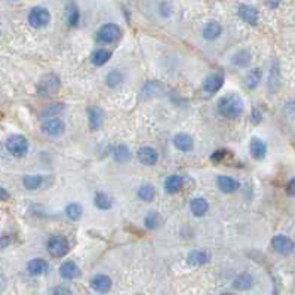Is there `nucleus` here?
Listing matches in <instances>:
<instances>
[{"label": "nucleus", "instance_id": "7", "mask_svg": "<svg viewBox=\"0 0 295 295\" xmlns=\"http://www.w3.org/2000/svg\"><path fill=\"white\" fill-rule=\"evenodd\" d=\"M66 126L64 122L58 117H52V119H47L43 125H42V131L51 136H60L64 132Z\"/></svg>", "mask_w": 295, "mask_h": 295}, {"label": "nucleus", "instance_id": "37", "mask_svg": "<svg viewBox=\"0 0 295 295\" xmlns=\"http://www.w3.org/2000/svg\"><path fill=\"white\" fill-rule=\"evenodd\" d=\"M251 120H252V123H255V125L260 123V122H261V113H260L258 110H254V112H252V119H251Z\"/></svg>", "mask_w": 295, "mask_h": 295}, {"label": "nucleus", "instance_id": "28", "mask_svg": "<svg viewBox=\"0 0 295 295\" xmlns=\"http://www.w3.org/2000/svg\"><path fill=\"white\" fill-rule=\"evenodd\" d=\"M66 212H67V217H68L70 220L77 221V220H80L83 209H82V206H80L79 204H70V205L67 206Z\"/></svg>", "mask_w": 295, "mask_h": 295}, {"label": "nucleus", "instance_id": "39", "mask_svg": "<svg viewBox=\"0 0 295 295\" xmlns=\"http://www.w3.org/2000/svg\"><path fill=\"white\" fill-rule=\"evenodd\" d=\"M8 199H9V193L5 188L0 187V201H8Z\"/></svg>", "mask_w": 295, "mask_h": 295}, {"label": "nucleus", "instance_id": "12", "mask_svg": "<svg viewBox=\"0 0 295 295\" xmlns=\"http://www.w3.org/2000/svg\"><path fill=\"white\" fill-rule=\"evenodd\" d=\"M250 152H251V156L255 159V160H261L266 158L267 155V145L264 141H261L260 138H254L250 144Z\"/></svg>", "mask_w": 295, "mask_h": 295}, {"label": "nucleus", "instance_id": "5", "mask_svg": "<svg viewBox=\"0 0 295 295\" xmlns=\"http://www.w3.org/2000/svg\"><path fill=\"white\" fill-rule=\"evenodd\" d=\"M51 21V14L46 8H33L28 14V23L34 28H40L49 24Z\"/></svg>", "mask_w": 295, "mask_h": 295}, {"label": "nucleus", "instance_id": "36", "mask_svg": "<svg viewBox=\"0 0 295 295\" xmlns=\"http://www.w3.org/2000/svg\"><path fill=\"white\" fill-rule=\"evenodd\" d=\"M286 190H288V194H291V196H295V177L288 182V187H286Z\"/></svg>", "mask_w": 295, "mask_h": 295}, {"label": "nucleus", "instance_id": "17", "mask_svg": "<svg viewBox=\"0 0 295 295\" xmlns=\"http://www.w3.org/2000/svg\"><path fill=\"white\" fill-rule=\"evenodd\" d=\"M60 274H61V277H64L67 280L77 279L80 276V269L73 261H67L60 267Z\"/></svg>", "mask_w": 295, "mask_h": 295}, {"label": "nucleus", "instance_id": "20", "mask_svg": "<svg viewBox=\"0 0 295 295\" xmlns=\"http://www.w3.org/2000/svg\"><path fill=\"white\" fill-rule=\"evenodd\" d=\"M187 261L191 266H202L209 261V255L204 251H191L187 257Z\"/></svg>", "mask_w": 295, "mask_h": 295}, {"label": "nucleus", "instance_id": "11", "mask_svg": "<svg viewBox=\"0 0 295 295\" xmlns=\"http://www.w3.org/2000/svg\"><path fill=\"white\" fill-rule=\"evenodd\" d=\"M158 152L152 147H141L138 150V159L142 165H147V166H153L156 165L158 162Z\"/></svg>", "mask_w": 295, "mask_h": 295}, {"label": "nucleus", "instance_id": "23", "mask_svg": "<svg viewBox=\"0 0 295 295\" xmlns=\"http://www.w3.org/2000/svg\"><path fill=\"white\" fill-rule=\"evenodd\" d=\"M138 198L144 202H152L156 198V190L149 184H144L138 188Z\"/></svg>", "mask_w": 295, "mask_h": 295}, {"label": "nucleus", "instance_id": "3", "mask_svg": "<svg viewBox=\"0 0 295 295\" xmlns=\"http://www.w3.org/2000/svg\"><path fill=\"white\" fill-rule=\"evenodd\" d=\"M47 251L52 257L61 258L68 252V242L63 236H52L47 240Z\"/></svg>", "mask_w": 295, "mask_h": 295}, {"label": "nucleus", "instance_id": "31", "mask_svg": "<svg viewBox=\"0 0 295 295\" xmlns=\"http://www.w3.org/2000/svg\"><path fill=\"white\" fill-rule=\"evenodd\" d=\"M250 61H251V55H250L248 52H245V51H240V52H237V54L233 57V63H234L236 66H239V67L248 66Z\"/></svg>", "mask_w": 295, "mask_h": 295}, {"label": "nucleus", "instance_id": "21", "mask_svg": "<svg viewBox=\"0 0 295 295\" xmlns=\"http://www.w3.org/2000/svg\"><path fill=\"white\" fill-rule=\"evenodd\" d=\"M221 31H223L221 25L218 23H215V21H211L204 28V37L206 40H215L221 34Z\"/></svg>", "mask_w": 295, "mask_h": 295}, {"label": "nucleus", "instance_id": "38", "mask_svg": "<svg viewBox=\"0 0 295 295\" xmlns=\"http://www.w3.org/2000/svg\"><path fill=\"white\" fill-rule=\"evenodd\" d=\"M224 153H226V152H221V150L215 152V153L212 155V160H214V162H218V160H221V159L224 158Z\"/></svg>", "mask_w": 295, "mask_h": 295}, {"label": "nucleus", "instance_id": "19", "mask_svg": "<svg viewBox=\"0 0 295 295\" xmlns=\"http://www.w3.org/2000/svg\"><path fill=\"white\" fill-rule=\"evenodd\" d=\"M190 209H191V212H193L196 217H204V215L208 212L209 205H208V202H206L205 199L198 198V199H193V201H191Z\"/></svg>", "mask_w": 295, "mask_h": 295}, {"label": "nucleus", "instance_id": "35", "mask_svg": "<svg viewBox=\"0 0 295 295\" xmlns=\"http://www.w3.org/2000/svg\"><path fill=\"white\" fill-rule=\"evenodd\" d=\"M52 295H71V291L67 286H57L52 289Z\"/></svg>", "mask_w": 295, "mask_h": 295}, {"label": "nucleus", "instance_id": "42", "mask_svg": "<svg viewBox=\"0 0 295 295\" xmlns=\"http://www.w3.org/2000/svg\"><path fill=\"white\" fill-rule=\"evenodd\" d=\"M139 295H142V294H139Z\"/></svg>", "mask_w": 295, "mask_h": 295}, {"label": "nucleus", "instance_id": "9", "mask_svg": "<svg viewBox=\"0 0 295 295\" xmlns=\"http://www.w3.org/2000/svg\"><path fill=\"white\" fill-rule=\"evenodd\" d=\"M88 120H89L91 129H93V131L100 129L101 125H103V122H104V113H103V110L100 107H96V106L89 107L88 109Z\"/></svg>", "mask_w": 295, "mask_h": 295}, {"label": "nucleus", "instance_id": "18", "mask_svg": "<svg viewBox=\"0 0 295 295\" xmlns=\"http://www.w3.org/2000/svg\"><path fill=\"white\" fill-rule=\"evenodd\" d=\"M27 270L33 276H40L47 272V263L42 258H34L27 264Z\"/></svg>", "mask_w": 295, "mask_h": 295}, {"label": "nucleus", "instance_id": "32", "mask_svg": "<svg viewBox=\"0 0 295 295\" xmlns=\"http://www.w3.org/2000/svg\"><path fill=\"white\" fill-rule=\"evenodd\" d=\"M260 80H261V71H260L258 68H255V70H252V71L248 74V77H247V86H248L250 89H254V88L260 83Z\"/></svg>", "mask_w": 295, "mask_h": 295}, {"label": "nucleus", "instance_id": "16", "mask_svg": "<svg viewBox=\"0 0 295 295\" xmlns=\"http://www.w3.org/2000/svg\"><path fill=\"white\" fill-rule=\"evenodd\" d=\"M217 184H218L220 190L224 191V193H234L239 188L237 180H234L231 177H227V175H220L218 180H217Z\"/></svg>", "mask_w": 295, "mask_h": 295}, {"label": "nucleus", "instance_id": "27", "mask_svg": "<svg viewBox=\"0 0 295 295\" xmlns=\"http://www.w3.org/2000/svg\"><path fill=\"white\" fill-rule=\"evenodd\" d=\"M23 182H24V187H25V188H28V190H36V188H39V187L42 185L43 178H42L40 175H25L24 180H23Z\"/></svg>", "mask_w": 295, "mask_h": 295}, {"label": "nucleus", "instance_id": "25", "mask_svg": "<svg viewBox=\"0 0 295 295\" xmlns=\"http://www.w3.org/2000/svg\"><path fill=\"white\" fill-rule=\"evenodd\" d=\"M252 285H254V279H252V276L248 274V273L240 274V276L234 280V288H236V289H240V291L250 289Z\"/></svg>", "mask_w": 295, "mask_h": 295}, {"label": "nucleus", "instance_id": "40", "mask_svg": "<svg viewBox=\"0 0 295 295\" xmlns=\"http://www.w3.org/2000/svg\"><path fill=\"white\" fill-rule=\"evenodd\" d=\"M267 6H270V8H277L279 3H277V2H270V3H267Z\"/></svg>", "mask_w": 295, "mask_h": 295}, {"label": "nucleus", "instance_id": "22", "mask_svg": "<svg viewBox=\"0 0 295 295\" xmlns=\"http://www.w3.org/2000/svg\"><path fill=\"white\" fill-rule=\"evenodd\" d=\"M181 187H182V178L180 175H171L165 181V190L169 194H174V193L180 191Z\"/></svg>", "mask_w": 295, "mask_h": 295}, {"label": "nucleus", "instance_id": "14", "mask_svg": "<svg viewBox=\"0 0 295 295\" xmlns=\"http://www.w3.org/2000/svg\"><path fill=\"white\" fill-rule=\"evenodd\" d=\"M223 83H224V77H223V74H211V76H208L206 79H205V82H204V89L206 91V92H209V93H214V92H218L220 89H221V86H223Z\"/></svg>", "mask_w": 295, "mask_h": 295}, {"label": "nucleus", "instance_id": "13", "mask_svg": "<svg viewBox=\"0 0 295 295\" xmlns=\"http://www.w3.org/2000/svg\"><path fill=\"white\" fill-rule=\"evenodd\" d=\"M174 145L177 147L180 152L187 153V152H191V150H193L194 141H193V138H191L188 134H178V135H175V138H174Z\"/></svg>", "mask_w": 295, "mask_h": 295}, {"label": "nucleus", "instance_id": "4", "mask_svg": "<svg viewBox=\"0 0 295 295\" xmlns=\"http://www.w3.org/2000/svg\"><path fill=\"white\" fill-rule=\"evenodd\" d=\"M272 247L273 250L280 254V255H289L294 252L295 250V243L292 239H289L288 236H283V234H277L273 237L272 240Z\"/></svg>", "mask_w": 295, "mask_h": 295}, {"label": "nucleus", "instance_id": "33", "mask_svg": "<svg viewBox=\"0 0 295 295\" xmlns=\"http://www.w3.org/2000/svg\"><path fill=\"white\" fill-rule=\"evenodd\" d=\"M129 158H131V153H129V149L126 145H119L114 150V159L117 162H126Z\"/></svg>", "mask_w": 295, "mask_h": 295}, {"label": "nucleus", "instance_id": "10", "mask_svg": "<svg viewBox=\"0 0 295 295\" xmlns=\"http://www.w3.org/2000/svg\"><path fill=\"white\" fill-rule=\"evenodd\" d=\"M91 288L100 294H106L112 289V279L106 274H96L91 280Z\"/></svg>", "mask_w": 295, "mask_h": 295}, {"label": "nucleus", "instance_id": "6", "mask_svg": "<svg viewBox=\"0 0 295 295\" xmlns=\"http://www.w3.org/2000/svg\"><path fill=\"white\" fill-rule=\"evenodd\" d=\"M120 34H122V31H120L119 25L106 24V25H103L100 28V31H98V39H100L101 42H104V43H113L120 37Z\"/></svg>", "mask_w": 295, "mask_h": 295}, {"label": "nucleus", "instance_id": "8", "mask_svg": "<svg viewBox=\"0 0 295 295\" xmlns=\"http://www.w3.org/2000/svg\"><path fill=\"white\" fill-rule=\"evenodd\" d=\"M58 88H60V80H58V77L54 76V74H49V76H46V77L42 79L39 92H40L42 95H52V93H55V92L58 91Z\"/></svg>", "mask_w": 295, "mask_h": 295}, {"label": "nucleus", "instance_id": "41", "mask_svg": "<svg viewBox=\"0 0 295 295\" xmlns=\"http://www.w3.org/2000/svg\"><path fill=\"white\" fill-rule=\"evenodd\" d=\"M221 295H233V294H221Z\"/></svg>", "mask_w": 295, "mask_h": 295}, {"label": "nucleus", "instance_id": "24", "mask_svg": "<svg viewBox=\"0 0 295 295\" xmlns=\"http://www.w3.org/2000/svg\"><path fill=\"white\" fill-rule=\"evenodd\" d=\"M112 58V52L107 51V49H98V51L92 55V63L96 67H101L106 63H109V60Z\"/></svg>", "mask_w": 295, "mask_h": 295}, {"label": "nucleus", "instance_id": "15", "mask_svg": "<svg viewBox=\"0 0 295 295\" xmlns=\"http://www.w3.org/2000/svg\"><path fill=\"white\" fill-rule=\"evenodd\" d=\"M239 15L240 18L248 23L251 25H255L258 23V11L255 8H251V6H247V5H242L239 8Z\"/></svg>", "mask_w": 295, "mask_h": 295}, {"label": "nucleus", "instance_id": "1", "mask_svg": "<svg viewBox=\"0 0 295 295\" xmlns=\"http://www.w3.org/2000/svg\"><path fill=\"white\" fill-rule=\"evenodd\" d=\"M218 112L227 119H234L243 113V101L236 93L226 95L218 103Z\"/></svg>", "mask_w": 295, "mask_h": 295}, {"label": "nucleus", "instance_id": "34", "mask_svg": "<svg viewBox=\"0 0 295 295\" xmlns=\"http://www.w3.org/2000/svg\"><path fill=\"white\" fill-rule=\"evenodd\" d=\"M160 223V217L158 212H150L149 215L145 217V226L149 228H156Z\"/></svg>", "mask_w": 295, "mask_h": 295}, {"label": "nucleus", "instance_id": "2", "mask_svg": "<svg viewBox=\"0 0 295 295\" xmlns=\"http://www.w3.org/2000/svg\"><path fill=\"white\" fill-rule=\"evenodd\" d=\"M8 152L15 158H23L28 152V141L24 135H11L6 141Z\"/></svg>", "mask_w": 295, "mask_h": 295}, {"label": "nucleus", "instance_id": "26", "mask_svg": "<svg viewBox=\"0 0 295 295\" xmlns=\"http://www.w3.org/2000/svg\"><path fill=\"white\" fill-rule=\"evenodd\" d=\"M95 205L98 209H103V211H107L112 208V199L106 193H98L95 196Z\"/></svg>", "mask_w": 295, "mask_h": 295}, {"label": "nucleus", "instance_id": "29", "mask_svg": "<svg viewBox=\"0 0 295 295\" xmlns=\"http://www.w3.org/2000/svg\"><path fill=\"white\" fill-rule=\"evenodd\" d=\"M79 9H77V6L74 5V3H70L68 6H67V20H68V23H70V25L71 27H74V25H77V23H79Z\"/></svg>", "mask_w": 295, "mask_h": 295}, {"label": "nucleus", "instance_id": "30", "mask_svg": "<svg viewBox=\"0 0 295 295\" xmlns=\"http://www.w3.org/2000/svg\"><path fill=\"white\" fill-rule=\"evenodd\" d=\"M106 82H107V86H110V88H116V86H119V85L123 82V76H122L120 71L114 70V71L109 73V76L106 77Z\"/></svg>", "mask_w": 295, "mask_h": 295}]
</instances>
